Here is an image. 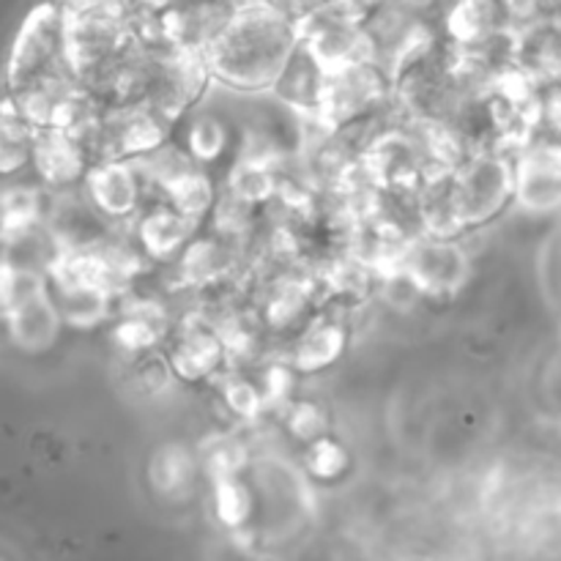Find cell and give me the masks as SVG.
I'll list each match as a JSON object with an SVG mask.
<instances>
[{"mask_svg":"<svg viewBox=\"0 0 561 561\" xmlns=\"http://www.w3.org/2000/svg\"><path fill=\"white\" fill-rule=\"evenodd\" d=\"M299 44V25L288 9L274 0H236L228 25L206 49V58L217 85L266 93L274 91Z\"/></svg>","mask_w":561,"mask_h":561,"instance_id":"6da1fadb","label":"cell"},{"mask_svg":"<svg viewBox=\"0 0 561 561\" xmlns=\"http://www.w3.org/2000/svg\"><path fill=\"white\" fill-rule=\"evenodd\" d=\"M135 38L129 0H91L64 9V60L80 82L118 58Z\"/></svg>","mask_w":561,"mask_h":561,"instance_id":"7a4b0ae2","label":"cell"},{"mask_svg":"<svg viewBox=\"0 0 561 561\" xmlns=\"http://www.w3.org/2000/svg\"><path fill=\"white\" fill-rule=\"evenodd\" d=\"M515 186H518V170L513 157L491 148L471 153L455 170V197L466 230L485 228L510 206H515Z\"/></svg>","mask_w":561,"mask_h":561,"instance_id":"3957f363","label":"cell"},{"mask_svg":"<svg viewBox=\"0 0 561 561\" xmlns=\"http://www.w3.org/2000/svg\"><path fill=\"white\" fill-rule=\"evenodd\" d=\"M214 75L203 49L157 47L146 104L170 126L181 124L211 91Z\"/></svg>","mask_w":561,"mask_h":561,"instance_id":"277c9868","label":"cell"},{"mask_svg":"<svg viewBox=\"0 0 561 561\" xmlns=\"http://www.w3.org/2000/svg\"><path fill=\"white\" fill-rule=\"evenodd\" d=\"M60 66H66L64 5L58 0H42L27 11L11 44L9 69H5L9 93L22 91Z\"/></svg>","mask_w":561,"mask_h":561,"instance_id":"5b68a950","label":"cell"},{"mask_svg":"<svg viewBox=\"0 0 561 561\" xmlns=\"http://www.w3.org/2000/svg\"><path fill=\"white\" fill-rule=\"evenodd\" d=\"M173 140V126L146 102L113 104L104 110L96 135L88 142L93 162L99 159H137Z\"/></svg>","mask_w":561,"mask_h":561,"instance_id":"8992f818","label":"cell"},{"mask_svg":"<svg viewBox=\"0 0 561 561\" xmlns=\"http://www.w3.org/2000/svg\"><path fill=\"white\" fill-rule=\"evenodd\" d=\"M403 274L425 299H453L471 277V257L460 239L414 236L403 255Z\"/></svg>","mask_w":561,"mask_h":561,"instance_id":"52a82bcc","label":"cell"},{"mask_svg":"<svg viewBox=\"0 0 561 561\" xmlns=\"http://www.w3.org/2000/svg\"><path fill=\"white\" fill-rule=\"evenodd\" d=\"M515 206L535 217L561 214V137L537 135L515 157Z\"/></svg>","mask_w":561,"mask_h":561,"instance_id":"ba28073f","label":"cell"},{"mask_svg":"<svg viewBox=\"0 0 561 561\" xmlns=\"http://www.w3.org/2000/svg\"><path fill=\"white\" fill-rule=\"evenodd\" d=\"M168 343V359L181 383H211L228 367L222 334L201 310L181 318Z\"/></svg>","mask_w":561,"mask_h":561,"instance_id":"9c48e42d","label":"cell"},{"mask_svg":"<svg viewBox=\"0 0 561 561\" xmlns=\"http://www.w3.org/2000/svg\"><path fill=\"white\" fill-rule=\"evenodd\" d=\"M142 186L148 184L131 159H99L82 179L85 195L115 228H129L142 211Z\"/></svg>","mask_w":561,"mask_h":561,"instance_id":"30bf717a","label":"cell"},{"mask_svg":"<svg viewBox=\"0 0 561 561\" xmlns=\"http://www.w3.org/2000/svg\"><path fill=\"white\" fill-rule=\"evenodd\" d=\"M170 268L179 290L208 294L236 277L241 268V247L217 233H197Z\"/></svg>","mask_w":561,"mask_h":561,"instance_id":"8fae6325","label":"cell"},{"mask_svg":"<svg viewBox=\"0 0 561 561\" xmlns=\"http://www.w3.org/2000/svg\"><path fill=\"white\" fill-rule=\"evenodd\" d=\"M33 170L38 184L49 192L80 186L91 170L93 157L82 140L58 126H36L33 131Z\"/></svg>","mask_w":561,"mask_h":561,"instance_id":"7c38bea8","label":"cell"},{"mask_svg":"<svg viewBox=\"0 0 561 561\" xmlns=\"http://www.w3.org/2000/svg\"><path fill=\"white\" fill-rule=\"evenodd\" d=\"M129 230L135 236L137 247L146 252L148 261L168 263V266L179 261L186 244L201 233V228L192 219H186L179 208L170 206L164 197L153 206H142L135 222L129 225Z\"/></svg>","mask_w":561,"mask_h":561,"instance_id":"4fadbf2b","label":"cell"},{"mask_svg":"<svg viewBox=\"0 0 561 561\" xmlns=\"http://www.w3.org/2000/svg\"><path fill=\"white\" fill-rule=\"evenodd\" d=\"M184 137L181 146L192 153L197 164L211 170L214 164H222L225 157L239 146V131L233 118L225 113V107H214L211 99H203L184 121Z\"/></svg>","mask_w":561,"mask_h":561,"instance_id":"5bb4252c","label":"cell"},{"mask_svg":"<svg viewBox=\"0 0 561 561\" xmlns=\"http://www.w3.org/2000/svg\"><path fill=\"white\" fill-rule=\"evenodd\" d=\"M515 66L524 69L542 88L561 80V16H540L513 27Z\"/></svg>","mask_w":561,"mask_h":561,"instance_id":"9a60e30c","label":"cell"},{"mask_svg":"<svg viewBox=\"0 0 561 561\" xmlns=\"http://www.w3.org/2000/svg\"><path fill=\"white\" fill-rule=\"evenodd\" d=\"M345 345H348V323L343 318L321 312L299 329V337L294 340L288 359L296 367V373L316 376L343 356Z\"/></svg>","mask_w":561,"mask_h":561,"instance_id":"2e32d148","label":"cell"},{"mask_svg":"<svg viewBox=\"0 0 561 561\" xmlns=\"http://www.w3.org/2000/svg\"><path fill=\"white\" fill-rule=\"evenodd\" d=\"M504 0H449L442 14V33L460 47H477L510 31Z\"/></svg>","mask_w":561,"mask_h":561,"instance_id":"e0dca14e","label":"cell"},{"mask_svg":"<svg viewBox=\"0 0 561 561\" xmlns=\"http://www.w3.org/2000/svg\"><path fill=\"white\" fill-rule=\"evenodd\" d=\"M3 318L11 343L25 354H44V351L53 348L60 337V329L66 327L58 305H55L53 290L11 307L3 312Z\"/></svg>","mask_w":561,"mask_h":561,"instance_id":"ac0fdd59","label":"cell"},{"mask_svg":"<svg viewBox=\"0 0 561 561\" xmlns=\"http://www.w3.org/2000/svg\"><path fill=\"white\" fill-rule=\"evenodd\" d=\"M416 222L422 233L436 239H460L469 233L455 197V173L425 175V184L416 192Z\"/></svg>","mask_w":561,"mask_h":561,"instance_id":"d6986e66","label":"cell"},{"mask_svg":"<svg viewBox=\"0 0 561 561\" xmlns=\"http://www.w3.org/2000/svg\"><path fill=\"white\" fill-rule=\"evenodd\" d=\"M53 296L60 318L71 329H96L113 321L115 312H118V299L102 285H53Z\"/></svg>","mask_w":561,"mask_h":561,"instance_id":"ffe728a7","label":"cell"},{"mask_svg":"<svg viewBox=\"0 0 561 561\" xmlns=\"http://www.w3.org/2000/svg\"><path fill=\"white\" fill-rule=\"evenodd\" d=\"M283 168L261 159H233L222 175V190L252 208H268L283 184Z\"/></svg>","mask_w":561,"mask_h":561,"instance_id":"44dd1931","label":"cell"},{"mask_svg":"<svg viewBox=\"0 0 561 561\" xmlns=\"http://www.w3.org/2000/svg\"><path fill=\"white\" fill-rule=\"evenodd\" d=\"M219 190H222V186H217L211 170L195 162L192 168H186L184 173H179L168 186H164L162 197L201 228V225L211 217L214 206H217Z\"/></svg>","mask_w":561,"mask_h":561,"instance_id":"7402d4cb","label":"cell"},{"mask_svg":"<svg viewBox=\"0 0 561 561\" xmlns=\"http://www.w3.org/2000/svg\"><path fill=\"white\" fill-rule=\"evenodd\" d=\"M49 206V190L44 184H27V181H16L9 184L3 192V241L22 239L31 230L42 228L47 219Z\"/></svg>","mask_w":561,"mask_h":561,"instance_id":"603a6c76","label":"cell"},{"mask_svg":"<svg viewBox=\"0 0 561 561\" xmlns=\"http://www.w3.org/2000/svg\"><path fill=\"white\" fill-rule=\"evenodd\" d=\"M211 383L217 387L219 400H222L225 409H228L236 420L247 422V425H255V422L268 411L261 381H257V378H250L247 373H241V367H225Z\"/></svg>","mask_w":561,"mask_h":561,"instance_id":"cb8c5ba5","label":"cell"},{"mask_svg":"<svg viewBox=\"0 0 561 561\" xmlns=\"http://www.w3.org/2000/svg\"><path fill=\"white\" fill-rule=\"evenodd\" d=\"M33 131L36 126L22 115L14 99L5 93L3 115H0V170L3 175L20 173L33 162Z\"/></svg>","mask_w":561,"mask_h":561,"instance_id":"d4e9b609","label":"cell"},{"mask_svg":"<svg viewBox=\"0 0 561 561\" xmlns=\"http://www.w3.org/2000/svg\"><path fill=\"white\" fill-rule=\"evenodd\" d=\"M247 442L230 433H217V436L206 438L201 449V458L211 480H222V477H241V469L247 466Z\"/></svg>","mask_w":561,"mask_h":561,"instance_id":"484cf974","label":"cell"},{"mask_svg":"<svg viewBox=\"0 0 561 561\" xmlns=\"http://www.w3.org/2000/svg\"><path fill=\"white\" fill-rule=\"evenodd\" d=\"M279 416H283V425L290 433V438L301 444H312L329 436V427H332L329 411L318 405L316 400H294Z\"/></svg>","mask_w":561,"mask_h":561,"instance_id":"4316f807","label":"cell"},{"mask_svg":"<svg viewBox=\"0 0 561 561\" xmlns=\"http://www.w3.org/2000/svg\"><path fill=\"white\" fill-rule=\"evenodd\" d=\"M296 376H299V373H296V367L290 365L288 356H285V359L268 362V365L263 367L257 381H261L263 394H266L268 411H277V414H283V411L294 403Z\"/></svg>","mask_w":561,"mask_h":561,"instance_id":"83f0119b","label":"cell"},{"mask_svg":"<svg viewBox=\"0 0 561 561\" xmlns=\"http://www.w3.org/2000/svg\"><path fill=\"white\" fill-rule=\"evenodd\" d=\"M351 458H348V449L332 436H323L318 442L307 444V458L305 466L312 477L318 480H337L345 469H348Z\"/></svg>","mask_w":561,"mask_h":561,"instance_id":"f1b7e54d","label":"cell"},{"mask_svg":"<svg viewBox=\"0 0 561 561\" xmlns=\"http://www.w3.org/2000/svg\"><path fill=\"white\" fill-rule=\"evenodd\" d=\"M214 496H217V513L225 524H244L247 515H250L252 499L247 485L241 482V477H222V480H214Z\"/></svg>","mask_w":561,"mask_h":561,"instance_id":"f546056e","label":"cell"},{"mask_svg":"<svg viewBox=\"0 0 561 561\" xmlns=\"http://www.w3.org/2000/svg\"><path fill=\"white\" fill-rule=\"evenodd\" d=\"M192 466H195V460L184 447H164L153 460L151 474L157 477V482H168V485L179 488L181 482H190Z\"/></svg>","mask_w":561,"mask_h":561,"instance_id":"4dcf8cb0","label":"cell"},{"mask_svg":"<svg viewBox=\"0 0 561 561\" xmlns=\"http://www.w3.org/2000/svg\"><path fill=\"white\" fill-rule=\"evenodd\" d=\"M542 129L561 137V80L542 88Z\"/></svg>","mask_w":561,"mask_h":561,"instance_id":"1f68e13d","label":"cell"},{"mask_svg":"<svg viewBox=\"0 0 561 561\" xmlns=\"http://www.w3.org/2000/svg\"><path fill=\"white\" fill-rule=\"evenodd\" d=\"M181 0H129V5L135 11H146V14H164L168 9H173Z\"/></svg>","mask_w":561,"mask_h":561,"instance_id":"d6a6232c","label":"cell"},{"mask_svg":"<svg viewBox=\"0 0 561 561\" xmlns=\"http://www.w3.org/2000/svg\"><path fill=\"white\" fill-rule=\"evenodd\" d=\"M64 9H75V5H82V3H91V0H58Z\"/></svg>","mask_w":561,"mask_h":561,"instance_id":"836d02e7","label":"cell"}]
</instances>
